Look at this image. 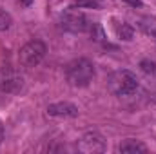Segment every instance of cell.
<instances>
[{
	"label": "cell",
	"mask_w": 156,
	"mask_h": 154,
	"mask_svg": "<svg viewBox=\"0 0 156 154\" xmlns=\"http://www.w3.org/2000/svg\"><path fill=\"white\" fill-rule=\"evenodd\" d=\"M94 78V65L87 58H76L66 65V80L71 87H87Z\"/></svg>",
	"instance_id": "6da1fadb"
},
{
	"label": "cell",
	"mask_w": 156,
	"mask_h": 154,
	"mask_svg": "<svg viewBox=\"0 0 156 154\" xmlns=\"http://www.w3.org/2000/svg\"><path fill=\"white\" fill-rule=\"evenodd\" d=\"M107 89L115 96H131L138 89V78L127 69H118L107 78Z\"/></svg>",
	"instance_id": "7a4b0ae2"
},
{
	"label": "cell",
	"mask_w": 156,
	"mask_h": 154,
	"mask_svg": "<svg viewBox=\"0 0 156 154\" xmlns=\"http://www.w3.org/2000/svg\"><path fill=\"white\" fill-rule=\"evenodd\" d=\"M45 53H47V47H45V44H44L42 40H31V42H27V44L20 49V53H18V62H20L22 67H27V69L37 67L40 62L44 60Z\"/></svg>",
	"instance_id": "3957f363"
},
{
	"label": "cell",
	"mask_w": 156,
	"mask_h": 154,
	"mask_svg": "<svg viewBox=\"0 0 156 154\" xmlns=\"http://www.w3.org/2000/svg\"><path fill=\"white\" fill-rule=\"evenodd\" d=\"M60 26L64 31L69 33H85L89 27V20L78 7H69L60 15Z\"/></svg>",
	"instance_id": "277c9868"
},
{
	"label": "cell",
	"mask_w": 156,
	"mask_h": 154,
	"mask_svg": "<svg viewBox=\"0 0 156 154\" xmlns=\"http://www.w3.org/2000/svg\"><path fill=\"white\" fill-rule=\"evenodd\" d=\"M26 85V78L13 67H0V91L7 94H18Z\"/></svg>",
	"instance_id": "5b68a950"
},
{
	"label": "cell",
	"mask_w": 156,
	"mask_h": 154,
	"mask_svg": "<svg viewBox=\"0 0 156 154\" xmlns=\"http://www.w3.org/2000/svg\"><path fill=\"white\" fill-rule=\"evenodd\" d=\"M78 151L83 154H98V152H105L107 151V143H105V138L96 132V131H91V132H85L80 142H78Z\"/></svg>",
	"instance_id": "8992f818"
},
{
	"label": "cell",
	"mask_w": 156,
	"mask_h": 154,
	"mask_svg": "<svg viewBox=\"0 0 156 154\" xmlns=\"http://www.w3.org/2000/svg\"><path fill=\"white\" fill-rule=\"evenodd\" d=\"M45 113L51 118H76L80 111L71 102H56V103H51L45 109Z\"/></svg>",
	"instance_id": "52a82bcc"
},
{
	"label": "cell",
	"mask_w": 156,
	"mask_h": 154,
	"mask_svg": "<svg viewBox=\"0 0 156 154\" xmlns=\"http://www.w3.org/2000/svg\"><path fill=\"white\" fill-rule=\"evenodd\" d=\"M118 152H122V154H145L147 152V147L140 140L127 138V140H123L118 145Z\"/></svg>",
	"instance_id": "ba28073f"
},
{
	"label": "cell",
	"mask_w": 156,
	"mask_h": 154,
	"mask_svg": "<svg viewBox=\"0 0 156 154\" xmlns=\"http://www.w3.org/2000/svg\"><path fill=\"white\" fill-rule=\"evenodd\" d=\"M115 33H116L118 38L123 40V42H131L134 38V29L127 22H116L115 24Z\"/></svg>",
	"instance_id": "9c48e42d"
},
{
	"label": "cell",
	"mask_w": 156,
	"mask_h": 154,
	"mask_svg": "<svg viewBox=\"0 0 156 154\" xmlns=\"http://www.w3.org/2000/svg\"><path fill=\"white\" fill-rule=\"evenodd\" d=\"M87 33L91 35V38L94 40V42H105V31H104V27H102L100 22H89Z\"/></svg>",
	"instance_id": "30bf717a"
},
{
	"label": "cell",
	"mask_w": 156,
	"mask_h": 154,
	"mask_svg": "<svg viewBox=\"0 0 156 154\" xmlns=\"http://www.w3.org/2000/svg\"><path fill=\"white\" fill-rule=\"evenodd\" d=\"M11 26H13V16L5 9L0 7V31H7L11 29Z\"/></svg>",
	"instance_id": "8fae6325"
},
{
	"label": "cell",
	"mask_w": 156,
	"mask_h": 154,
	"mask_svg": "<svg viewBox=\"0 0 156 154\" xmlns=\"http://www.w3.org/2000/svg\"><path fill=\"white\" fill-rule=\"evenodd\" d=\"M102 5L100 0H76V7H89V9H98Z\"/></svg>",
	"instance_id": "7c38bea8"
},
{
	"label": "cell",
	"mask_w": 156,
	"mask_h": 154,
	"mask_svg": "<svg viewBox=\"0 0 156 154\" xmlns=\"http://www.w3.org/2000/svg\"><path fill=\"white\" fill-rule=\"evenodd\" d=\"M140 67H142L145 73H154L156 71L154 62H149V60H142V62H140Z\"/></svg>",
	"instance_id": "4fadbf2b"
},
{
	"label": "cell",
	"mask_w": 156,
	"mask_h": 154,
	"mask_svg": "<svg viewBox=\"0 0 156 154\" xmlns=\"http://www.w3.org/2000/svg\"><path fill=\"white\" fill-rule=\"evenodd\" d=\"M18 4H20V5H24V7H29V5L33 4V0H18Z\"/></svg>",
	"instance_id": "5bb4252c"
},
{
	"label": "cell",
	"mask_w": 156,
	"mask_h": 154,
	"mask_svg": "<svg viewBox=\"0 0 156 154\" xmlns=\"http://www.w3.org/2000/svg\"><path fill=\"white\" fill-rule=\"evenodd\" d=\"M125 2H129L131 5H138V7L142 5V2H140V0H125Z\"/></svg>",
	"instance_id": "9a60e30c"
},
{
	"label": "cell",
	"mask_w": 156,
	"mask_h": 154,
	"mask_svg": "<svg viewBox=\"0 0 156 154\" xmlns=\"http://www.w3.org/2000/svg\"><path fill=\"white\" fill-rule=\"evenodd\" d=\"M2 140H4V123L0 120V143H2Z\"/></svg>",
	"instance_id": "2e32d148"
}]
</instances>
